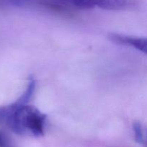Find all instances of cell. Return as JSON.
Here are the masks:
<instances>
[{"label": "cell", "mask_w": 147, "mask_h": 147, "mask_svg": "<svg viewBox=\"0 0 147 147\" xmlns=\"http://www.w3.org/2000/svg\"><path fill=\"white\" fill-rule=\"evenodd\" d=\"M109 38L116 43L132 47L147 55V37H135L113 33L109 35Z\"/></svg>", "instance_id": "3957f363"}, {"label": "cell", "mask_w": 147, "mask_h": 147, "mask_svg": "<svg viewBox=\"0 0 147 147\" xmlns=\"http://www.w3.org/2000/svg\"><path fill=\"white\" fill-rule=\"evenodd\" d=\"M0 147H17L12 139L6 133L0 131Z\"/></svg>", "instance_id": "5b68a950"}, {"label": "cell", "mask_w": 147, "mask_h": 147, "mask_svg": "<svg viewBox=\"0 0 147 147\" xmlns=\"http://www.w3.org/2000/svg\"><path fill=\"white\" fill-rule=\"evenodd\" d=\"M4 122L17 134L40 137L45 134L47 116L37 108L26 104L11 111Z\"/></svg>", "instance_id": "6da1fadb"}, {"label": "cell", "mask_w": 147, "mask_h": 147, "mask_svg": "<svg viewBox=\"0 0 147 147\" xmlns=\"http://www.w3.org/2000/svg\"><path fill=\"white\" fill-rule=\"evenodd\" d=\"M14 0H0V5H12Z\"/></svg>", "instance_id": "8992f818"}, {"label": "cell", "mask_w": 147, "mask_h": 147, "mask_svg": "<svg viewBox=\"0 0 147 147\" xmlns=\"http://www.w3.org/2000/svg\"><path fill=\"white\" fill-rule=\"evenodd\" d=\"M133 130L136 142L144 147H147V126L140 122H135Z\"/></svg>", "instance_id": "277c9868"}, {"label": "cell", "mask_w": 147, "mask_h": 147, "mask_svg": "<svg viewBox=\"0 0 147 147\" xmlns=\"http://www.w3.org/2000/svg\"><path fill=\"white\" fill-rule=\"evenodd\" d=\"M47 2L67 5L82 9L98 7L102 9L119 11L131 8L134 4V0H45Z\"/></svg>", "instance_id": "7a4b0ae2"}]
</instances>
